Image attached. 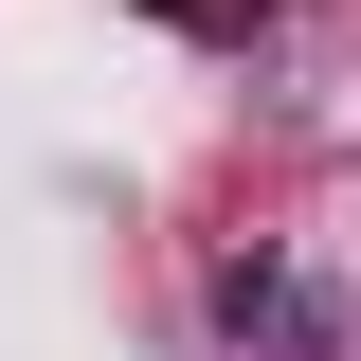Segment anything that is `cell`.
Returning a JSON list of instances; mask_svg holds the SVG:
<instances>
[{
	"label": "cell",
	"mask_w": 361,
	"mask_h": 361,
	"mask_svg": "<svg viewBox=\"0 0 361 361\" xmlns=\"http://www.w3.org/2000/svg\"><path fill=\"white\" fill-rule=\"evenodd\" d=\"M217 325H235V343L325 361V289H307V271H271V253H235V271H217Z\"/></svg>",
	"instance_id": "cell-1"
}]
</instances>
